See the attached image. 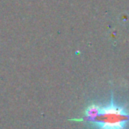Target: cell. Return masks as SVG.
Listing matches in <instances>:
<instances>
[{
  "label": "cell",
  "instance_id": "1",
  "mask_svg": "<svg viewBox=\"0 0 129 129\" xmlns=\"http://www.w3.org/2000/svg\"><path fill=\"white\" fill-rule=\"evenodd\" d=\"M128 122V111L114 102L112 95L111 102L104 106L99 105L97 114L88 124L95 129H126Z\"/></svg>",
  "mask_w": 129,
  "mask_h": 129
}]
</instances>
